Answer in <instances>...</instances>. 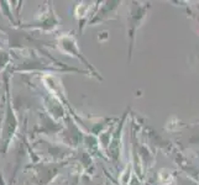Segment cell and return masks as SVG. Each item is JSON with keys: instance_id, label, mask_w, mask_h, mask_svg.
Listing matches in <instances>:
<instances>
[{"instance_id": "cell-1", "label": "cell", "mask_w": 199, "mask_h": 185, "mask_svg": "<svg viewBox=\"0 0 199 185\" xmlns=\"http://www.w3.org/2000/svg\"><path fill=\"white\" fill-rule=\"evenodd\" d=\"M136 21H139V17H135V16H131V18H130V22H136ZM135 26H136V25H134L132 27H130V31H129V33H131V36H134L132 33L135 32Z\"/></svg>"}]
</instances>
